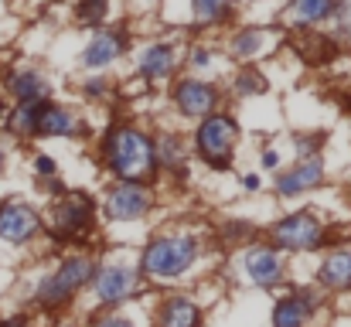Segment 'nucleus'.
I'll use <instances>...</instances> for the list:
<instances>
[{
    "instance_id": "obj_1",
    "label": "nucleus",
    "mask_w": 351,
    "mask_h": 327,
    "mask_svg": "<svg viewBox=\"0 0 351 327\" xmlns=\"http://www.w3.org/2000/svg\"><path fill=\"white\" fill-rule=\"evenodd\" d=\"M106 157H110V167L117 171L119 178L136 181V178H143V174L154 167L157 150L150 147V140H147L140 130L119 126V130L110 133V140H106Z\"/></svg>"
},
{
    "instance_id": "obj_2",
    "label": "nucleus",
    "mask_w": 351,
    "mask_h": 327,
    "mask_svg": "<svg viewBox=\"0 0 351 327\" xmlns=\"http://www.w3.org/2000/svg\"><path fill=\"white\" fill-rule=\"evenodd\" d=\"M198 256V242L191 235L184 239H157L143 252V273L157 280H174L181 276Z\"/></svg>"
},
{
    "instance_id": "obj_3",
    "label": "nucleus",
    "mask_w": 351,
    "mask_h": 327,
    "mask_svg": "<svg viewBox=\"0 0 351 327\" xmlns=\"http://www.w3.org/2000/svg\"><path fill=\"white\" fill-rule=\"evenodd\" d=\"M93 273H96L93 259L75 256V259L62 263V269H58L55 276L41 280V287H38V300H41V304H48V307H58V304H65V300H69L82 283H89V280H93Z\"/></svg>"
},
{
    "instance_id": "obj_4",
    "label": "nucleus",
    "mask_w": 351,
    "mask_h": 327,
    "mask_svg": "<svg viewBox=\"0 0 351 327\" xmlns=\"http://www.w3.org/2000/svg\"><path fill=\"white\" fill-rule=\"evenodd\" d=\"M235 123L229 116H205V123L198 126V150L202 157L212 164V167H229V157H232V147H235Z\"/></svg>"
},
{
    "instance_id": "obj_5",
    "label": "nucleus",
    "mask_w": 351,
    "mask_h": 327,
    "mask_svg": "<svg viewBox=\"0 0 351 327\" xmlns=\"http://www.w3.org/2000/svg\"><path fill=\"white\" fill-rule=\"evenodd\" d=\"M321 235H324V228H321V221L311 215V212L290 215V218H283V221L276 225V242H280L283 249H297V252H304V249H317Z\"/></svg>"
},
{
    "instance_id": "obj_6",
    "label": "nucleus",
    "mask_w": 351,
    "mask_h": 327,
    "mask_svg": "<svg viewBox=\"0 0 351 327\" xmlns=\"http://www.w3.org/2000/svg\"><path fill=\"white\" fill-rule=\"evenodd\" d=\"M150 208V191L143 184H133V181H123L119 188H113L110 202H106V212L113 221H133Z\"/></svg>"
},
{
    "instance_id": "obj_7",
    "label": "nucleus",
    "mask_w": 351,
    "mask_h": 327,
    "mask_svg": "<svg viewBox=\"0 0 351 327\" xmlns=\"http://www.w3.org/2000/svg\"><path fill=\"white\" fill-rule=\"evenodd\" d=\"M215 103H219V93L202 79H181L174 86V106L188 116H212Z\"/></svg>"
},
{
    "instance_id": "obj_8",
    "label": "nucleus",
    "mask_w": 351,
    "mask_h": 327,
    "mask_svg": "<svg viewBox=\"0 0 351 327\" xmlns=\"http://www.w3.org/2000/svg\"><path fill=\"white\" fill-rule=\"evenodd\" d=\"M126 31H99L93 41H89V48H86V55H82V62L89 65V69H106L110 62H117L119 55H123V48H126Z\"/></svg>"
},
{
    "instance_id": "obj_9",
    "label": "nucleus",
    "mask_w": 351,
    "mask_h": 327,
    "mask_svg": "<svg viewBox=\"0 0 351 327\" xmlns=\"http://www.w3.org/2000/svg\"><path fill=\"white\" fill-rule=\"evenodd\" d=\"M38 232V215L24 205H3L0 208V239L7 242H27Z\"/></svg>"
},
{
    "instance_id": "obj_10",
    "label": "nucleus",
    "mask_w": 351,
    "mask_h": 327,
    "mask_svg": "<svg viewBox=\"0 0 351 327\" xmlns=\"http://www.w3.org/2000/svg\"><path fill=\"white\" fill-rule=\"evenodd\" d=\"M324 178V164H321V157H304L290 174H283L280 181H276V191L280 195H300V191H311L317 181Z\"/></svg>"
},
{
    "instance_id": "obj_11",
    "label": "nucleus",
    "mask_w": 351,
    "mask_h": 327,
    "mask_svg": "<svg viewBox=\"0 0 351 327\" xmlns=\"http://www.w3.org/2000/svg\"><path fill=\"white\" fill-rule=\"evenodd\" d=\"M133 290V273L123 269V266H110L96 276V297L103 304H119L126 300V293Z\"/></svg>"
},
{
    "instance_id": "obj_12",
    "label": "nucleus",
    "mask_w": 351,
    "mask_h": 327,
    "mask_svg": "<svg viewBox=\"0 0 351 327\" xmlns=\"http://www.w3.org/2000/svg\"><path fill=\"white\" fill-rule=\"evenodd\" d=\"M245 269H249L252 283H259V287H273L283 276V266H280V259H276L273 249H252L245 256Z\"/></svg>"
},
{
    "instance_id": "obj_13",
    "label": "nucleus",
    "mask_w": 351,
    "mask_h": 327,
    "mask_svg": "<svg viewBox=\"0 0 351 327\" xmlns=\"http://www.w3.org/2000/svg\"><path fill=\"white\" fill-rule=\"evenodd\" d=\"M55 225H58V235H79L89 225V202L82 195L65 198L55 212Z\"/></svg>"
},
{
    "instance_id": "obj_14",
    "label": "nucleus",
    "mask_w": 351,
    "mask_h": 327,
    "mask_svg": "<svg viewBox=\"0 0 351 327\" xmlns=\"http://www.w3.org/2000/svg\"><path fill=\"white\" fill-rule=\"evenodd\" d=\"M38 133L41 136H72L79 133V119L62 106H45L38 109Z\"/></svg>"
},
{
    "instance_id": "obj_15",
    "label": "nucleus",
    "mask_w": 351,
    "mask_h": 327,
    "mask_svg": "<svg viewBox=\"0 0 351 327\" xmlns=\"http://www.w3.org/2000/svg\"><path fill=\"white\" fill-rule=\"evenodd\" d=\"M10 93L17 96V103H45L48 99V93H51V86H48V79L41 75V72H17L14 79H10Z\"/></svg>"
},
{
    "instance_id": "obj_16",
    "label": "nucleus",
    "mask_w": 351,
    "mask_h": 327,
    "mask_svg": "<svg viewBox=\"0 0 351 327\" xmlns=\"http://www.w3.org/2000/svg\"><path fill=\"white\" fill-rule=\"evenodd\" d=\"M174 69V51L167 45H150L140 55V75L143 79H164Z\"/></svg>"
},
{
    "instance_id": "obj_17",
    "label": "nucleus",
    "mask_w": 351,
    "mask_h": 327,
    "mask_svg": "<svg viewBox=\"0 0 351 327\" xmlns=\"http://www.w3.org/2000/svg\"><path fill=\"white\" fill-rule=\"evenodd\" d=\"M321 280L335 290H348L351 287V252H335L324 259L321 266Z\"/></svg>"
},
{
    "instance_id": "obj_18",
    "label": "nucleus",
    "mask_w": 351,
    "mask_h": 327,
    "mask_svg": "<svg viewBox=\"0 0 351 327\" xmlns=\"http://www.w3.org/2000/svg\"><path fill=\"white\" fill-rule=\"evenodd\" d=\"M335 10V0H290V17L297 24H321Z\"/></svg>"
},
{
    "instance_id": "obj_19",
    "label": "nucleus",
    "mask_w": 351,
    "mask_h": 327,
    "mask_svg": "<svg viewBox=\"0 0 351 327\" xmlns=\"http://www.w3.org/2000/svg\"><path fill=\"white\" fill-rule=\"evenodd\" d=\"M38 109H41V103H21V106L7 116L10 133H14V136H21V140L38 136Z\"/></svg>"
},
{
    "instance_id": "obj_20",
    "label": "nucleus",
    "mask_w": 351,
    "mask_h": 327,
    "mask_svg": "<svg viewBox=\"0 0 351 327\" xmlns=\"http://www.w3.org/2000/svg\"><path fill=\"white\" fill-rule=\"evenodd\" d=\"M160 327H198V307L184 297L171 300L164 307V317H160Z\"/></svg>"
},
{
    "instance_id": "obj_21",
    "label": "nucleus",
    "mask_w": 351,
    "mask_h": 327,
    "mask_svg": "<svg viewBox=\"0 0 351 327\" xmlns=\"http://www.w3.org/2000/svg\"><path fill=\"white\" fill-rule=\"evenodd\" d=\"M307 314H311V304H307L304 297H287V300L276 307L273 321H276V327H304Z\"/></svg>"
},
{
    "instance_id": "obj_22",
    "label": "nucleus",
    "mask_w": 351,
    "mask_h": 327,
    "mask_svg": "<svg viewBox=\"0 0 351 327\" xmlns=\"http://www.w3.org/2000/svg\"><path fill=\"white\" fill-rule=\"evenodd\" d=\"M263 48V31L259 27H242L232 38V58H252Z\"/></svg>"
},
{
    "instance_id": "obj_23",
    "label": "nucleus",
    "mask_w": 351,
    "mask_h": 327,
    "mask_svg": "<svg viewBox=\"0 0 351 327\" xmlns=\"http://www.w3.org/2000/svg\"><path fill=\"white\" fill-rule=\"evenodd\" d=\"M232 0H191V10H195V21L198 24H215L229 14Z\"/></svg>"
},
{
    "instance_id": "obj_24",
    "label": "nucleus",
    "mask_w": 351,
    "mask_h": 327,
    "mask_svg": "<svg viewBox=\"0 0 351 327\" xmlns=\"http://www.w3.org/2000/svg\"><path fill=\"white\" fill-rule=\"evenodd\" d=\"M75 10H79V21H82V24L99 27L103 17H106V10H110V0H79Z\"/></svg>"
},
{
    "instance_id": "obj_25",
    "label": "nucleus",
    "mask_w": 351,
    "mask_h": 327,
    "mask_svg": "<svg viewBox=\"0 0 351 327\" xmlns=\"http://www.w3.org/2000/svg\"><path fill=\"white\" fill-rule=\"evenodd\" d=\"M235 89H239L242 96H249V93H263V89H266V79H263L259 72H242V75L235 79Z\"/></svg>"
},
{
    "instance_id": "obj_26",
    "label": "nucleus",
    "mask_w": 351,
    "mask_h": 327,
    "mask_svg": "<svg viewBox=\"0 0 351 327\" xmlns=\"http://www.w3.org/2000/svg\"><path fill=\"white\" fill-rule=\"evenodd\" d=\"M181 157H184V147L178 143V136H164L160 140V160L164 164H181Z\"/></svg>"
},
{
    "instance_id": "obj_27",
    "label": "nucleus",
    "mask_w": 351,
    "mask_h": 327,
    "mask_svg": "<svg viewBox=\"0 0 351 327\" xmlns=\"http://www.w3.org/2000/svg\"><path fill=\"white\" fill-rule=\"evenodd\" d=\"M331 17H338V24H341V34H348V38H351V0H335V10H331Z\"/></svg>"
},
{
    "instance_id": "obj_28",
    "label": "nucleus",
    "mask_w": 351,
    "mask_h": 327,
    "mask_svg": "<svg viewBox=\"0 0 351 327\" xmlns=\"http://www.w3.org/2000/svg\"><path fill=\"white\" fill-rule=\"evenodd\" d=\"M106 89H110V86H106V79H89V86H86V93H89V96H106Z\"/></svg>"
},
{
    "instance_id": "obj_29",
    "label": "nucleus",
    "mask_w": 351,
    "mask_h": 327,
    "mask_svg": "<svg viewBox=\"0 0 351 327\" xmlns=\"http://www.w3.org/2000/svg\"><path fill=\"white\" fill-rule=\"evenodd\" d=\"M34 167H38V174H55V160L51 157H34Z\"/></svg>"
},
{
    "instance_id": "obj_30",
    "label": "nucleus",
    "mask_w": 351,
    "mask_h": 327,
    "mask_svg": "<svg viewBox=\"0 0 351 327\" xmlns=\"http://www.w3.org/2000/svg\"><path fill=\"white\" fill-rule=\"evenodd\" d=\"M195 65H198V69H205V65H212V55H208L205 48H198V51H195Z\"/></svg>"
},
{
    "instance_id": "obj_31",
    "label": "nucleus",
    "mask_w": 351,
    "mask_h": 327,
    "mask_svg": "<svg viewBox=\"0 0 351 327\" xmlns=\"http://www.w3.org/2000/svg\"><path fill=\"white\" fill-rule=\"evenodd\" d=\"M96 327H133L130 321H123V317H106V321H99Z\"/></svg>"
},
{
    "instance_id": "obj_32",
    "label": "nucleus",
    "mask_w": 351,
    "mask_h": 327,
    "mask_svg": "<svg viewBox=\"0 0 351 327\" xmlns=\"http://www.w3.org/2000/svg\"><path fill=\"white\" fill-rule=\"evenodd\" d=\"M276 160H280L276 150H266V154H263V167H276Z\"/></svg>"
},
{
    "instance_id": "obj_33",
    "label": "nucleus",
    "mask_w": 351,
    "mask_h": 327,
    "mask_svg": "<svg viewBox=\"0 0 351 327\" xmlns=\"http://www.w3.org/2000/svg\"><path fill=\"white\" fill-rule=\"evenodd\" d=\"M0 164H3V150H0Z\"/></svg>"
},
{
    "instance_id": "obj_34",
    "label": "nucleus",
    "mask_w": 351,
    "mask_h": 327,
    "mask_svg": "<svg viewBox=\"0 0 351 327\" xmlns=\"http://www.w3.org/2000/svg\"><path fill=\"white\" fill-rule=\"evenodd\" d=\"M69 327H72V324H69Z\"/></svg>"
}]
</instances>
